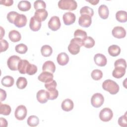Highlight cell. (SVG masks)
I'll return each mask as SVG.
<instances>
[{"mask_svg": "<svg viewBox=\"0 0 127 127\" xmlns=\"http://www.w3.org/2000/svg\"><path fill=\"white\" fill-rule=\"evenodd\" d=\"M41 53L43 56L45 57H50L52 55L53 53V50L50 46L45 45L41 47Z\"/></svg>", "mask_w": 127, "mask_h": 127, "instance_id": "f1b7e54d", "label": "cell"}, {"mask_svg": "<svg viewBox=\"0 0 127 127\" xmlns=\"http://www.w3.org/2000/svg\"><path fill=\"white\" fill-rule=\"evenodd\" d=\"M53 74L47 71H43L38 77V80L44 83L48 82L53 80Z\"/></svg>", "mask_w": 127, "mask_h": 127, "instance_id": "2e32d148", "label": "cell"}, {"mask_svg": "<svg viewBox=\"0 0 127 127\" xmlns=\"http://www.w3.org/2000/svg\"><path fill=\"white\" fill-rule=\"evenodd\" d=\"M21 59L18 56L13 55L10 56L7 61L8 67L11 70L15 71L18 70V64L21 61Z\"/></svg>", "mask_w": 127, "mask_h": 127, "instance_id": "5b68a950", "label": "cell"}, {"mask_svg": "<svg viewBox=\"0 0 127 127\" xmlns=\"http://www.w3.org/2000/svg\"><path fill=\"white\" fill-rule=\"evenodd\" d=\"M114 66H123L126 68H127L126 61L125 59H118L115 61V62L114 63Z\"/></svg>", "mask_w": 127, "mask_h": 127, "instance_id": "f6af8a7d", "label": "cell"}, {"mask_svg": "<svg viewBox=\"0 0 127 127\" xmlns=\"http://www.w3.org/2000/svg\"><path fill=\"white\" fill-rule=\"evenodd\" d=\"M9 39L13 42H17L19 41L21 39L20 33L17 30H11L8 34Z\"/></svg>", "mask_w": 127, "mask_h": 127, "instance_id": "cb8c5ba5", "label": "cell"}, {"mask_svg": "<svg viewBox=\"0 0 127 127\" xmlns=\"http://www.w3.org/2000/svg\"><path fill=\"white\" fill-rule=\"evenodd\" d=\"M82 45L86 48H91L95 45V41L91 37L87 36L82 41Z\"/></svg>", "mask_w": 127, "mask_h": 127, "instance_id": "f546056e", "label": "cell"}, {"mask_svg": "<svg viewBox=\"0 0 127 127\" xmlns=\"http://www.w3.org/2000/svg\"><path fill=\"white\" fill-rule=\"evenodd\" d=\"M94 61L96 64L100 66H104L106 65L107 60L106 57L102 54H97L94 57Z\"/></svg>", "mask_w": 127, "mask_h": 127, "instance_id": "5bb4252c", "label": "cell"}, {"mask_svg": "<svg viewBox=\"0 0 127 127\" xmlns=\"http://www.w3.org/2000/svg\"><path fill=\"white\" fill-rule=\"evenodd\" d=\"M63 19L65 25H70L74 23L76 17L75 14L71 12H65L63 16Z\"/></svg>", "mask_w": 127, "mask_h": 127, "instance_id": "4fadbf2b", "label": "cell"}, {"mask_svg": "<svg viewBox=\"0 0 127 127\" xmlns=\"http://www.w3.org/2000/svg\"><path fill=\"white\" fill-rule=\"evenodd\" d=\"M0 31H1V33H0V39H2V38L3 37V36L5 34V31L2 28V27L1 26H0Z\"/></svg>", "mask_w": 127, "mask_h": 127, "instance_id": "f907efd6", "label": "cell"}, {"mask_svg": "<svg viewBox=\"0 0 127 127\" xmlns=\"http://www.w3.org/2000/svg\"><path fill=\"white\" fill-rule=\"evenodd\" d=\"M87 1L90 2V3H91L92 5H96L99 2V0H86Z\"/></svg>", "mask_w": 127, "mask_h": 127, "instance_id": "681fc988", "label": "cell"}, {"mask_svg": "<svg viewBox=\"0 0 127 127\" xmlns=\"http://www.w3.org/2000/svg\"><path fill=\"white\" fill-rule=\"evenodd\" d=\"M58 7L63 10H74L77 7L76 1L74 0H61L58 2Z\"/></svg>", "mask_w": 127, "mask_h": 127, "instance_id": "3957f363", "label": "cell"}, {"mask_svg": "<svg viewBox=\"0 0 127 127\" xmlns=\"http://www.w3.org/2000/svg\"><path fill=\"white\" fill-rule=\"evenodd\" d=\"M82 46V40L81 39L78 38H74L71 40L67 48L71 54L75 55L79 53L80 47Z\"/></svg>", "mask_w": 127, "mask_h": 127, "instance_id": "7a4b0ae2", "label": "cell"}, {"mask_svg": "<svg viewBox=\"0 0 127 127\" xmlns=\"http://www.w3.org/2000/svg\"><path fill=\"white\" fill-rule=\"evenodd\" d=\"M16 86L20 89H24L27 85V81L26 78L24 77H19L16 81Z\"/></svg>", "mask_w": 127, "mask_h": 127, "instance_id": "d6a6232c", "label": "cell"}, {"mask_svg": "<svg viewBox=\"0 0 127 127\" xmlns=\"http://www.w3.org/2000/svg\"><path fill=\"white\" fill-rule=\"evenodd\" d=\"M48 91L49 92V100H55L58 97L59 95V92L58 90H57L56 89L54 90Z\"/></svg>", "mask_w": 127, "mask_h": 127, "instance_id": "ee69618b", "label": "cell"}, {"mask_svg": "<svg viewBox=\"0 0 127 127\" xmlns=\"http://www.w3.org/2000/svg\"><path fill=\"white\" fill-rule=\"evenodd\" d=\"M11 107L7 104H3L0 102V114L4 116H8L11 113Z\"/></svg>", "mask_w": 127, "mask_h": 127, "instance_id": "4dcf8cb0", "label": "cell"}, {"mask_svg": "<svg viewBox=\"0 0 127 127\" xmlns=\"http://www.w3.org/2000/svg\"><path fill=\"white\" fill-rule=\"evenodd\" d=\"M0 2L1 4L4 5L5 6H9L13 4V0H0Z\"/></svg>", "mask_w": 127, "mask_h": 127, "instance_id": "bcb514c9", "label": "cell"}, {"mask_svg": "<svg viewBox=\"0 0 127 127\" xmlns=\"http://www.w3.org/2000/svg\"><path fill=\"white\" fill-rule=\"evenodd\" d=\"M127 113L125 114L124 115L120 117L118 119V124L122 127H126L127 126Z\"/></svg>", "mask_w": 127, "mask_h": 127, "instance_id": "b9f144b4", "label": "cell"}, {"mask_svg": "<svg viewBox=\"0 0 127 127\" xmlns=\"http://www.w3.org/2000/svg\"><path fill=\"white\" fill-rule=\"evenodd\" d=\"M91 17L89 15L82 14L79 18L78 24L81 27L87 28L91 25Z\"/></svg>", "mask_w": 127, "mask_h": 127, "instance_id": "9c48e42d", "label": "cell"}, {"mask_svg": "<svg viewBox=\"0 0 127 127\" xmlns=\"http://www.w3.org/2000/svg\"><path fill=\"white\" fill-rule=\"evenodd\" d=\"M104 102V96L100 93L94 94L91 99V103L92 106L96 108L100 107L103 104Z\"/></svg>", "mask_w": 127, "mask_h": 127, "instance_id": "277c9868", "label": "cell"}, {"mask_svg": "<svg viewBox=\"0 0 127 127\" xmlns=\"http://www.w3.org/2000/svg\"><path fill=\"white\" fill-rule=\"evenodd\" d=\"M37 66L33 64H30L28 67L26 73L28 74V75H32L35 74L37 72Z\"/></svg>", "mask_w": 127, "mask_h": 127, "instance_id": "60d3db41", "label": "cell"}, {"mask_svg": "<svg viewBox=\"0 0 127 127\" xmlns=\"http://www.w3.org/2000/svg\"><path fill=\"white\" fill-rule=\"evenodd\" d=\"M18 9L21 11H27L30 10L31 7L30 2L27 0H21L17 5Z\"/></svg>", "mask_w": 127, "mask_h": 127, "instance_id": "d4e9b609", "label": "cell"}, {"mask_svg": "<svg viewBox=\"0 0 127 127\" xmlns=\"http://www.w3.org/2000/svg\"><path fill=\"white\" fill-rule=\"evenodd\" d=\"M57 85V82L54 80L45 83V87L48 90V91H51L56 89Z\"/></svg>", "mask_w": 127, "mask_h": 127, "instance_id": "f35d334b", "label": "cell"}, {"mask_svg": "<svg viewBox=\"0 0 127 127\" xmlns=\"http://www.w3.org/2000/svg\"><path fill=\"white\" fill-rule=\"evenodd\" d=\"M34 7L36 10L41 9H45L46 7V4L43 0H37L34 2Z\"/></svg>", "mask_w": 127, "mask_h": 127, "instance_id": "74e56055", "label": "cell"}, {"mask_svg": "<svg viewBox=\"0 0 127 127\" xmlns=\"http://www.w3.org/2000/svg\"><path fill=\"white\" fill-rule=\"evenodd\" d=\"M27 111L26 107L24 105H19L15 109L14 116L15 118L19 121L23 120L26 117Z\"/></svg>", "mask_w": 127, "mask_h": 127, "instance_id": "52a82bcc", "label": "cell"}, {"mask_svg": "<svg viewBox=\"0 0 127 127\" xmlns=\"http://www.w3.org/2000/svg\"><path fill=\"white\" fill-rule=\"evenodd\" d=\"M74 104L70 99H65L62 103L61 107L63 110L65 112H69L73 108Z\"/></svg>", "mask_w": 127, "mask_h": 127, "instance_id": "ffe728a7", "label": "cell"}, {"mask_svg": "<svg viewBox=\"0 0 127 127\" xmlns=\"http://www.w3.org/2000/svg\"><path fill=\"white\" fill-rule=\"evenodd\" d=\"M48 15V13L45 9H41L36 10L34 16L42 22L46 20Z\"/></svg>", "mask_w": 127, "mask_h": 127, "instance_id": "ac0fdd59", "label": "cell"}, {"mask_svg": "<svg viewBox=\"0 0 127 127\" xmlns=\"http://www.w3.org/2000/svg\"><path fill=\"white\" fill-rule=\"evenodd\" d=\"M15 50L17 53L20 54H25L27 52L28 50V48L26 45L23 43H21L15 46Z\"/></svg>", "mask_w": 127, "mask_h": 127, "instance_id": "e575fe53", "label": "cell"}, {"mask_svg": "<svg viewBox=\"0 0 127 127\" xmlns=\"http://www.w3.org/2000/svg\"><path fill=\"white\" fill-rule=\"evenodd\" d=\"M109 55L112 57H117L121 53V49L119 46L116 45H112L108 48V49Z\"/></svg>", "mask_w": 127, "mask_h": 127, "instance_id": "484cf974", "label": "cell"}, {"mask_svg": "<svg viewBox=\"0 0 127 127\" xmlns=\"http://www.w3.org/2000/svg\"><path fill=\"white\" fill-rule=\"evenodd\" d=\"M49 97L48 91L44 89L40 90L36 94V98L38 101L41 104L46 103L49 100Z\"/></svg>", "mask_w": 127, "mask_h": 127, "instance_id": "30bf717a", "label": "cell"}, {"mask_svg": "<svg viewBox=\"0 0 127 127\" xmlns=\"http://www.w3.org/2000/svg\"><path fill=\"white\" fill-rule=\"evenodd\" d=\"M116 18L118 21L122 23L126 22L127 21V13L126 11L120 10L116 13Z\"/></svg>", "mask_w": 127, "mask_h": 127, "instance_id": "83f0119b", "label": "cell"}, {"mask_svg": "<svg viewBox=\"0 0 127 127\" xmlns=\"http://www.w3.org/2000/svg\"><path fill=\"white\" fill-rule=\"evenodd\" d=\"M0 126L1 127H6L7 126V122L6 120L3 118H0Z\"/></svg>", "mask_w": 127, "mask_h": 127, "instance_id": "c3c4849f", "label": "cell"}, {"mask_svg": "<svg viewBox=\"0 0 127 127\" xmlns=\"http://www.w3.org/2000/svg\"><path fill=\"white\" fill-rule=\"evenodd\" d=\"M27 123L28 125L30 127H36L37 126L39 123V119L36 116H30L28 117Z\"/></svg>", "mask_w": 127, "mask_h": 127, "instance_id": "1f68e13d", "label": "cell"}, {"mask_svg": "<svg viewBox=\"0 0 127 127\" xmlns=\"http://www.w3.org/2000/svg\"><path fill=\"white\" fill-rule=\"evenodd\" d=\"M126 69V68L123 66H115V68L112 72V75L115 78H120L125 74Z\"/></svg>", "mask_w": 127, "mask_h": 127, "instance_id": "d6986e66", "label": "cell"}, {"mask_svg": "<svg viewBox=\"0 0 127 127\" xmlns=\"http://www.w3.org/2000/svg\"><path fill=\"white\" fill-rule=\"evenodd\" d=\"M0 101H4L6 97V93L5 90L0 89Z\"/></svg>", "mask_w": 127, "mask_h": 127, "instance_id": "7dc6e473", "label": "cell"}, {"mask_svg": "<svg viewBox=\"0 0 127 127\" xmlns=\"http://www.w3.org/2000/svg\"><path fill=\"white\" fill-rule=\"evenodd\" d=\"M91 76L92 79L94 80H99L102 78L103 73L101 70L96 69L92 71Z\"/></svg>", "mask_w": 127, "mask_h": 127, "instance_id": "836d02e7", "label": "cell"}, {"mask_svg": "<svg viewBox=\"0 0 127 127\" xmlns=\"http://www.w3.org/2000/svg\"><path fill=\"white\" fill-rule=\"evenodd\" d=\"M18 14H19V13H17V12H16V11H10L9 13H7L6 18H7L8 21L10 23L13 24V23H14V20H15L16 17L17 16V15Z\"/></svg>", "mask_w": 127, "mask_h": 127, "instance_id": "ab89813d", "label": "cell"}, {"mask_svg": "<svg viewBox=\"0 0 127 127\" xmlns=\"http://www.w3.org/2000/svg\"><path fill=\"white\" fill-rule=\"evenodd\" d=\"M98 14L100 17L103 19H107L109 14V11L108 7L105 4L101 5L98 8Z\"/></svg>", "mask_w": 127, "mask_h": 127, "instance_id": "7402d4cb", "label": "cell"}, {"mask_svg": "<svg viewBox=\"0 0 127 127\" xmlns=\"http://www.w3.org/2000/svg\"><path fill=\"white\" fill-rule=\"evenodd\" d=\"M112 34L114 37L118 39H122L125 37L126 31L123 27L116 26L113 29Z\"/></svg>", "mask_w": 127, "mask_h": 127, "instance_id": "8fae6325", "label": "cell"}, {"mask_svg": "<svg viewBox=\"0 0 127 127\" xmlns=\"http://www.w3.org/2000/svg\"><path fill=\"white\" fill-rule=\"evenodd\" d=\"M80 13L81 15L87 14V15H89L91 17H92L94 15V11L92 8H91L88 6H85L82 7L80 9Z\"/></svg>", "mask_w": 127, "mask_h": 127, "instance_id": "d590c367", "label": "cell"}, {"mask_svg": "<svg viewBox=\"0 0 127 127\" xmlns=\"http://www.w3.org/2000/svg\"><path fill=\"white\" fill-rule=\"evenodd\" d=\"M48 27L52 31H55L60 29L61 26L60 19L58 16H52L48 22Z\"/></svg>", "mask_w": 127, "mask_h": 127, "instance_id": "ba28073f", "label": "cell"}, {"mask_svg": "<svg viewBox=\"0 0 127 127\" xmlns=\"http://www.w3.org/2000/svg\"><path fill=\"white\" fill-rule=\"evenodd\" d=\"M29 64L30 63L28 61L26 60H21L18 66V70L19 72L21 74L26 73Z\"/></svg>", "mask_w": 127, "mask_h": 127, "instance_id": "603a6c76", "label": "cell"}, {"mask_svg": "<svg viewBox=\"0 0 127 127\" xmlns=\"http://www.w3.org/2000/svg\"><path fill=\"white\" fill-rule=\"evenodd\" d=\"M99 116L102 121L107 122L110 121L112 119L113 113L111 109L105 108L101 110Z\"/></svg>", "mask_w": 127, "mask_h": 127, "instance_id": "8992f818", "label": "cell"}, {"mask_svg": "<svg viewBox=\"0 0 127 127\" xmlns=\"http://www.w3.org/2000/svg\"><path fill=\"white\" fill-rule=\"evenodd\" d=\"M102 88L112 95L117 94L120 89L119 85L115 81L111 79L105 80L102 83Z\"/></svg>", "mask_w": 127, "mask_h": 127, "instance_id": "6da1fadb", "label": "cell"}, {"mask_svg": "<svg viewBox=\"0 0 127 127\" xmlns=\"http://www.w3.org/2000/svg\"><path fill=\"white\" fill-rule=\"evenodd\" d=\"M41 27V22L34 16L30 18L29 22V27L33 31H37L40 30Z\"/></svg>", "mask_w": 127, "mask_h": 127, "instance_id": "9a60e30c", "label": "cell"}, {"mask_svg": "<svg viewBox=\"0 0 127 127\" xmlns=\"http://www.w3.org/2000/svg\"><path fill=\"white\" fill-rule=\"evenodd\" d=\"M57 60L60 65H65L69 61V57L65 53H61L58 55Z\"/></svg>", "mask_w": 127, "mask_h": 127, "instance_id": "44dd1931", "label": "cell"}, {"mask_svg": "<svg viewBox=\"0 0 127 127\" xmlns=\"http://www.w3.org/2000/svg\"><path fill=\"white\" fill-rule=\"evenodd\" d=\"M27 21V19L26 16L24 14L19 13L16 17L13 24L16 27L21 28L26 25Z\"/></svg>", "mask_w": 127, "mask_h": 127, "instance_id": "7c38bea8", "label": "cell"}, {"mask_svg": "<svg viewBox=\"0 0 127 127\" xmlns=\"http://www.w3.org/2000/svg\"><path fill=\"white\" fill-rule=\"evenodd\" d=\"M14 83V78L9 75L4 76L1 80V84L6 87H9L12 86Z\"/></svg>", "mask_w": 127, "mask_h": 127, "instance_id": "4316f807", "label": "cell"}, {"mask_svg": "<svg viewBox=\"0 0 127 127\" xmlns=\"http://www.w3.org/2000/svg\"><path fill=\"white\" fill-rule=\"evenodd\" d=\"M43 71H47L54 73L56 70V65L54 63L51 61L45 62L42 66Z\"/></svg>", "mask_w": 127, "mask_h": 127, "instance_id": "e0dca14e", "label": "cell"}, {"mask_svg": "<svg viewBox=\"0 0 127 127\" xmlns=\"http://www.w3.org/2000/svg\"><path fill=\"white\" fill-rule=\"evenodd\" d=\"M9 46L8 43L4 39H0V52H5L7 50Z\"/></svg>", "mask_w": 127, "mask_h": 127, "instance_id": "7bdbcfd3", "label": "cell"}, {"mask_svg": "<svg viewBox=\"0 0 127 127\" xmlns=\"http://www.w3.org/2000/svg\"><path fill=\"white\" fill-rule=\"evenodd\" d=\"M74 37L79 38L83 41L87 37V33L85 31L81 29H77L74 31Z\"/></svg>", "mask_w": 127, "mask_h": 127, "instance_id": "8d00e7d4", "label": "cell"}]
</instances>
